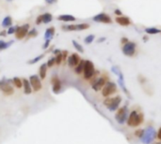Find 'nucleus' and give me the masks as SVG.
I'll use <instances>...</instances> for the list:
<instances>
[{"label": "nucleus", "instance_id": "f257e3e1", "mask_svg": "<svg viewBox=\"0 0 161 144\" xmlns=\"http://www.w3.org/2000/svg\"><path fill=\"white\" fill-rule=\"evenodd\" d=\"M144 122V115L142 112L138 111H132L127 117V126L130 127H138Z\"/></svg>", "mask_w": 161, "mask_h": 144}, {"label": "nucleus", "instance_id": "f03ea898", "mask_svg": "<svg viewBox=\"0 0 161 144\" xmlns=\"http://www.w3.org/2000/svg\"><path fill=\"white\" fill-rule=\"evenodd\" d=\"M122 102V97L120 96H116L114 97H106V99L104 100L103 104L109 109L110 111H117L119 109V106Z\"/></svg>", "mask_w": 161, "mask_h": 144}, {"label": "nucleus", "instance_id": "7ed1b4c3", "mask_svg": "<svg viewBox=\"0 0 161 144\" xmlns=\"http://www.w3.org/2000/svg\"><path fill=\"white\" fill-rule=\"evenodd\" d=\"M122 52L127 57H134L137 54V43L129 40L122 46Z\"/></svg>", "mask_w": 161, "mask_h": 144}, {"label": "nucleus", "instance_id": "20e7f679", "mask_svg": "<svg viewBox=\"0 0 161 144\" xmlns=\"http://www.w3.org/2000/svg\"><path fill=\"white\" fill-rule=\"evenodd\" d=\"M95 67L93 63L91 60H85V65H84V70H83V77L87 81H91L93 76L95 75Z\"/></svg>", "mask_w": 161, "mask_h": 144}, {"label": "nucleus", "instance_id": "39448f33", "mask_svg": "<svg viewBox=\"0 0 161 144\" xmlns=\"http://www.w3.org/2000/svg\"><path fill=\"white\" fill-rule=\"evenodd\" d=\"M116 93H117V85L113 82H107V83L102 88V96L104 97L111 96L112 94Z\"/></svg>", "mask_w": 161, "mask_h": 144}, {"label": "nucleus", "instance_id": "423d86ee", "mask_svg": "<svg viewBox=\"0 0 161 144\" xmlns=\"http://www.w3.org/2000/svg\"><path fill=\"white\" fill-rule=\"evenodd\" d=\"M89 28V24L83 22V24H68V25H62L61 29L63 31H83Z\"/></svg>", "mask_w": 161, "mask_h": 144}, {"label": "nucleus", "instance_id": "0eeeda50", "mask_svg": "<svg viewBox=\"0 0 161 144\" xmlns=\"http://www.w3.org/2000/svg\"><path fill=\"white\" fill-rule=\"evenodd\" d=\"M10 82H12V81H7L5 79L0 81V91L4 93L6 96H12L14 93V89Z\"/></svg>", "mask_w": 161, "mask_h": 144}, {"label": "nucleus", "instance_id": "6e6552de", "mask_svg": "<svg viewBox=\"0 0 161 144\" xmlns=\"http://www.w3.org/2000/svg\"><path fill=\"white\" fill-rule=\"evenodd\" d=\"M29 28H30V25L28 24H25L23 25H17V29L15 32V37L17 39H24L25 37L28 36V33L29 31Z\"/></svg>", "mask_w": 161, "mask_h": 144}, {"label": "nucleus", "instance_id": "1a4fd4ad", "mask_svg": "<svg viewBox=\"0 0 161 144\" xmlns=\"http://www.w3.org/2000/svg\"><path fill=\"white\" fill-rule=\"evenodd\" d=\"M107 82V76H101L99 78H96L94 81H93L92 84V88L95 91V92H98V91L102 90V88L105 86V84Z\"/></svg>", "mask_w": 161, "mask_h": 144}, {"label": "nucleus", "instance_id": "9d476101", "mask_svg": "<svg viewBox=\"0 0 161 144\" xmlns=\"http://www.w3.org/2000/svg\"><path fill=\"white\" fill-rule=\"evenodd\" d=\"M92 21L96 22H100V24H112V22H113L109 15L105 13V12H101L99 14H96L95 16H93Z\"/></svg>", "mask_w": 161, "mask_h": 144}, {"label": "nucleus", "instance_id": "9b49d317", "mask_svg": "<svg viewBox=\"0 0 161 144\" xmlns=\"http://www.w3.org/2000/svg\"><path fill=\"white\" fill-rule=\"evenodd\" d=\"M29 82H30L32 90L34 91V92H39V91L42 89L43 84H42V82H41L40 77H38V75L30 76V77H29Z\"/></svg>", "mask_w": 161, "mask_h": 144}, {"label": "nucleus", "instance_id": "f8f14e48", "mask_svg": "<svg viewBox=\"0 0 161 144\" xmlns=\"http://www.w3.org/2000/svg\"><path fill=\"white\" fill-rule=\"evenodd\" d=\"M126 117H127V108L125 107V106L119 108L115 114V119L117 120V122L119 124H123L126 120Z\"/></svg>", "mask_w": 161, "mask_h": 144}, {"label": "nucleus", "instance_id": "ddd939ff", "mask_svg": "<svg viewBox=\"0 0 161 144\" xmlns=\"http://www.w3.org/2000/svg\"><path fill=\"white\" fill-rule=\"evenodd\" d=\"M52 20H53V15H52L51 13L49 12H45L43 14H41L39 15L38 17L36 18V24H49V22H52Z\"/></svg>", "mask_w": 161, "mask_h": 144}, {"label": "nucleus", "instance_id": "4468645a", "mask_svg": "<svg viewBox=\"0 0 161 144\" xmlns=\"http://www.w3.org/2000/svg\"><path fill=\"white\" fill-rule=\"evenodd\" d=\"M51 83H52V90L55 94H58L61 90V82L58 79V76H53L51 78Z\"/></svg>", "mask_w": 161, "mask_h": 144}, {"label": "nucleus", "instance_id": "2eb2a0df", "mask_svg": "<svg viewBox=\"0 0 161 144\" xmlns=\"http://www.w3.org/2000/svg\"><path fill=\"white\" fill-rule=\"evenodd\" d=\"M80 60H81L80 56L76 52H74V54H72L70 56L67 57V62H68V65L70 67H76L78 65V63L80 62Z\"/></svg>", "mask_w": 161, "mask_h": 144}, {"label": "nucleus", "instance_id": "dca6fc26", "mask_svg": "<svg viewBox=\"0 0 161 144\" xmlns=\"http://www.w3.org/2000/svg\"><path fill=\"white\" fill-rule=\"evenodd\" d=\"M115 22L121 26H129L131 24L130 18L127 16H123V15H122V16H116Z\"/></svg>", "mask_w": 161, "mask_h": 144}, {"label": "nucleus", "instance_id": "f3484780", "mask_svg": "<svg viewBox=\"0 0 161 144\" xmlns=\"http://www.w3.org/2000/svg\"><path fill=\"white\" fill-rule=\"evenodd\" d=\"M153 130L151 129V128H149V129H147V131H146V133L143 134V136H142V142L143 143H150L152 141H153Z\"/></svg>", "mask_w": 161, "mask_h": 144}, {"label": "nucleus", "instance_id": "a211bd4d", "mask_svg": "<svg viewBox=\"0 0 161 144\" xmlns=\"http://www.w3.org/2000/svg\"><path fill=\"white\" fill-rule=\"evenodd\" d=\"M58 20L61 22H72L76 21V18L73 16L71 14H62V15H58Z\"/></svg>", "mask_w": 161, "mask_h": 144}, {"label": "nucleus", "instance_id": "6ab92c4d", "mask_svg": "<svg viewBox=\"0 0 161 144\" xmlns=\"http://www.w3.org/2000/svg\"><path fill=\"white\" fill-rule=\"evenodd\" d=\"M23 88H24V93L25 94H30L32 93V87L29 82V79H23Z\"/></svg>", "mask_w": 161, "mask_h": 144}, {"label": "nucleus", "instance_id": "aec40b11", "mask_svg": "<svg viewBox=\"0 0 161 144\" xmlns=\"http://www.w3.org/2000/svg\"><path fill=\"white\" fill-rule=\"evenodd\" d=\"M46 75H47V65L45 63H43L41 65L39 69V77L41 79H44L46 78Z\"/></svg>", "mask_w": 161, "mask_h": 144}, {"label": "nucleus", "instance_id": "412c9836", "mask_svg": "<svg viewBox=\"0 0 161 144\" xmlns=\"http://www.w3.org/2000/svg\"><path fill=\"white\" fill-rule=\"evenodd\" d=\"M55 33H56V29H55L54 26H51V27L47 28L45 30V33H44V39H45V40L46 39L51 40L54 37Z\"/></svg>", "mask_w": 161, "mask_h": 144}, {"label": "nucleus", "instance_id": "4be33fe9", "mask_svg": "<svg viewBox=\"0 0 161 144\" xmlns=\"http://www.w3.org/2000/svg\"><path fill=\"white\" fill-rule=\"evenodd\" d=\"M84 65H85V60H80V62L78 63V65L76 67H74V72H76L77 75H80L83 73Z\"/></svg>", "mask_w": 161, "mask_h": 144}, {"label": "nucleus", "instance_id": "5701e85b", "mask_svg": "<svg viewBox=\"0 0 161 144\" xmlns=\"http://www.w3.org/2000/svg\"><path fill=\"white\" fill-rule=\"evenodd\" d=\"M12 18L10 17V16H6L4 19H3V21H2V26L3 27H10V26H12Z\"/></svg>", "mask_w": 161, "mask_h": 144}, {"label": "nucleus", "instance_id": "b1692460", "mask_svg": "<svg viewBox=\"0 0 161 144\" xmlns=\"http://www.w3.org/2000/svg\"><path fill=\"white\" fill-rule=\"evenodd\" d=\"M144 31L148 34V35H157V34L161 33V30L157 27H147L144 29Z\"/></svg>", "mask_w": 161, "mask_h": 144}, {"label": "nucleus", "instance_id": "393cba45", "mask_svg": "<svg viewBox=\"0 0 161 144\" xmlns=\"http://www.w3.org/2000/svg\"><path fill=\"white\" fill-rule=\"evenodd\" d=\"M13 44V40L10 41H4V40H0V51L6 50L7 48H9L10 45Z\"/></svg>", "mask_w": 161, "mask_h": 144}, {"label": "nucleus", "instance_id": "a878e982", "mask_svg": "<svg viewBox=\"0 0 161 144\" xmlns=\"http://www.w3.org/2000/svg\"><path fill=\"white\" fill-rule=\"evenodd\" d=\"M12 83H13V85L18 89H20V88L23 87V81L18 77H14L12 79Z\"/></svg>", "mask_w": 161, "mask_h": 144}, {"label": "nucleus", "instance_id": "bb28decb", "mask_svg": "<svg viewBox=\"0 0 161 144\" xmlns=\"http://www.w3.org/2000/svg\"><path fill=\"white\" fill-rule=\"evenodd\" d=\"M72 43H73V46L74 47V49L77 51V52H84V48L83 46L80 44V43H78L76 40H73L72 41Z\"/></svg>", "mask_w": 161, "mask_h": 144}, {"label": "nucleus", "instance_id": "cd10ccee", "mask_svg": "<svg viewBox=\"0 0 161 144\" xmlns=\"http://www.w3.org/2000/svg\"><path fill=\"white\" fill-rule=\"evenodd\" d=\"M43 56L44 54H41V55H38V56H36V57H34L33 59L31 60H29V61H28V64H30V65H33V64H36V63H38L40 60H42L43 58Z\"/></svg>", "mask_w": 161, "mask_h": 144}, {"label": "nucleus", "instance_id": "c85d7f7f", "mask_svg": "<svg viewBox=\"0 0 161 144\" xmlns=\"http://www.w3.org/2000/svg\"><path fill=\"white\" fill-rule=\"evenodd\" d=\"M94 39H95V36L92 35V34H91V35H88L87 37H85V39H84V42L86 44H91V43L93 42Z\"/></svg>", "mask_w": 161, "mask_h": 144}, {"label": "nucleus", "instance_id": "c756f323", "mask_svg": "<svg viewBox=\"0 0 161 144\" xmlns=\"http://www.w3.org/2000/svg\"><path fill=\"white\" fill-rule=\"evenodd\" d=\"M55 59H56V65H57V66H61L62 61H63V56H62L61 52H59L58 54L56 55L55 56Z\"/></svg>", "mask_w": 161, "mask_h": 144}, {"label": "nucleus", "instance_id": "7c9ffc66", "mask_svg": "<svg viewBox=\"0 0 161 144\" xmlns=\"http://www.w3.org/2000/svg\"><path fill=\"white\" fill-rule=\"evenodd\" d=\"M38 31H37L36 28H32V29H29V31L28 33V37H36L38 36Z\"/></svg>", "mask_w": 161, "mask_h": 144}, {"label": "nucleus", "instance_id": "2f4dec72", "mask_svg": "<svg viewBox=\"0 0 161 144\" xmlns=\"http://www.w3.org/2000/svg\"><path fill=\"white\" fill-rule=\"evenodd\" d=\"M16 29H17V25L16 26H10V27L8 28V31H7V33H8V35H12V34H15L16 32Z\"/></svg>", "mask_w": 161, "mask_h": 144}, {"label": "nucleus", "instance_id": "473e14b6", "mask_svg": "<svg viewBox=\"0 0 161 144\" xmlns=\"http://www.w3.org/2000/svg\"><path fill=\"white\" fill-rule=\"evenodd\" d=\"M46 65H47V67H52L53 66H55L56 65V59H55V57H52V58H50L49 60H48L47 63H46Z\"/></svg>", "mask_w": 161, "mask_h": 144}, {"label": "nucleus", "instance_id": "72a5a7b5", "mask_svg": "<svg viewBox=\"0 0 161 144\" xmlns=\"http://www.w3.org/2000/svg\"><path fill=\"white\" fill-rule=\"evenodd\" d=\"M143 134H144V131L142 130V129H138V130H136V132H135V135L137 136V138H142V136H143Z\"/></svg>", "mask_w": 161, "mask_h": 144}, {"label": "nucleus", "instance_id": "f704fd0d", "mask_svg": "<svg viewBox=\"0 0 161 144\" xmlns=\"http://www.w3.org/2000/svg\"><path fill=\"white\" fill-rule=\"evenodd\" d=\"M50 41L51 40H49V39L45 40V42H44L43 45V50H46V49H48V47H49V45H50Z\"/></svg>", "mask_w": 161, "mask_h": 144}, {"label": "nucleus", "instance_id": "c9c22d12", "mask_svg": "<svg viewBox=\"0 0 161 144\" xmlns=\"http://www.w3.org/2000/svg\"><path fill=\"white\" fill-rule=\"evenodd\" d=\"M113 12H114V14L116 15V16H122V11L121 10H119V9H115Z\"/></svg>", "mask_w": 161, "mask_h": 144}, {"label": "nucleus", "instance_id": "e433bc0d", "mask_svg": "<svg viewBox=\"0 0 161 144\" xmlns=\"http://www.w3.org/2000/svg\"><path fill=\"white\" fill-rule=\"evenodd\" d=\"M128 41H129V39H127V37H122V39H121V43H122V45L125 44L126 42H128Z\"/></svg>", "mask_w": 161, "mask_h": 144}, {"label": "nucleus", "instance_id": "4c0bfd02", "mask_svg": "<svg viewBox=\"0 0 161 144\" xmlns=\"http://www.w3.org/2000/svg\"><path fill=\"white\" fill-rule=\"evenodd\" d=\"M61 54H62V56H63V61H65V60L67 59V57H68V52L64 51V52H62Z\"/></svg>", "mask_w": 161, "mask_h": 144}, {"label": "nucleus", "instance_id": "58836bf2", "mask_svg": "<svg viewBox=\"0 0 161 144\" xmlns=\"http://www.w3.org/2000/svg\"><path fill=\"white\" fill-rule=\"evenodd\" d=\"M106 39H107V37H99L98 39H97V42H98V43H102V42H104V41H106Z\"/></svg>", "mask_w": 161, "mask_h": 144}, {"label": "nucleus", "instance_id": "ea45409f", "mask_svg": "<svg viewBox=\"0 0 161 144\" xmlns=\"http://www.w3.org/2000/svg\"><path fill=\"white\" fill-rule=\"evenodd\" d=\"M156 138H157V139H159V141H161V127L158 129V131H157Z\"/></svg>", "mask_w": 161, "mask_h": 144}, {"label": "nucleus", "instance_id": "a19ab883", "mask_svg": "<svg viewBox=\"0 0 161 144\" xmlns=\"http://www.w3.org/2000/svg\"><path fill=\"white\" fill-rule=\"evenodd\" d=\"M7 35H8L7 30H2V31H0V36H1V37H6Z\"/></svg>", "mask_w": 161, "mask_h": 144}, {"label": "nucleus", "instance_id": "79ce46f5", "mask_svg": "<svg viewBox=\"0 0 161 144\" xmlns=\"http://www.w3.org/2000/svg\"><path fill=\"white\" fill-rule=\"evenodd\" d=\"M59 52H61V50H58V49H57V50H55V51H53V54H54L55 55H57V54H59Z\"/></svg>", "mask_w": 161, "mask_h": 144}, {"label": "nucleus", "instance_id": "37998d69", "mask_svg": "<svg viewBox=\"0 0 161 144\" xmlns=\"http://www.w3.org/2000/svg\"><path fill=\"white\" fill-rule=\"evenodd\" d=\"M45 1H46L48 4H53V3L56 1V0H45Z\"/></svg>", "mask_w": 161, "mask_h": 144}, {"label": "nucleus", "instance_id": "c03bdc74", "mask_svg": "<svg viewBox=\"0 0 161 144\" xmlns=\"http://www.w3.org/2000/svg\"><path fill=\"white\" fill-rule=\"evenodd\" d=\"M153 144H161V142H155Z\"/></svg>", "mask_w": 161, "mask_h": 144}, {"label": "nucleus", "instance_id": "a18cd8bd", "mask_svg": "<svg viewBox=\"0 0 161 144\" xmlns=\"http://www.w3.org/2000/svg\"><path fill=\"white\" fill-rule=\"evenodd\" d=\"M7 1H13V0H7Z\"/></svg>", "mask_w": 161, "mask_h": 144}]
</instances>
